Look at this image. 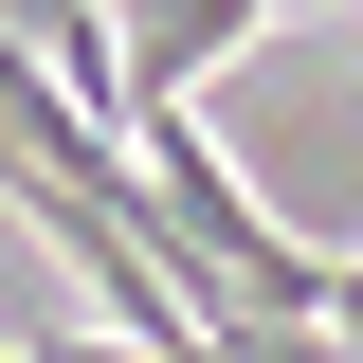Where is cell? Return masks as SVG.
I'll list each match as a JSON object with an SVG mask.
<instances>
[{
  "label": "cell",
  "mask_w": 363,
  "mask_h": 363,
  "mask_svg": "<svg viewBox=\"0 0 363 363\" xmlns=\"http://www.w3.org/2000/svg\"><path fill=\"white\" fill-rule=\"evenodd\" d=\"M128 164H145V218H164V255L200 272V309H272V327H327V291H345V255H309L291 218H255V182L200 145V91L182 109H145L128 128Z\"/></svg>",
  "instance_id": "obj_1"
}]
</instances>
